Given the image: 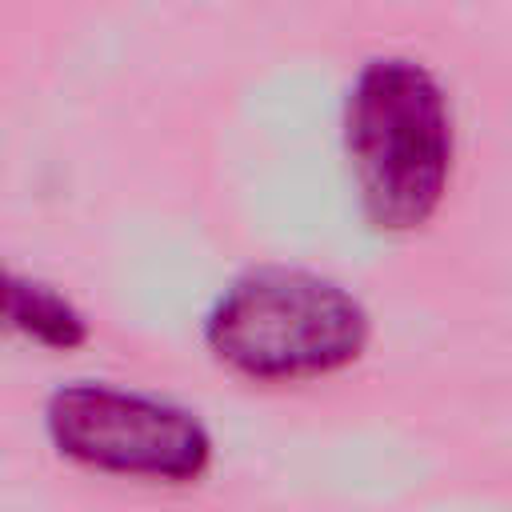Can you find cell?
Returning <instances> with one entry per match:
<instances>
[{"label": "cell", "instance_id": "6da1fadb", "mask_svg": "<svg viewBox=\"0 0 512 512\" xmlns=\"http://www.w3.org/2000/svg\"><path fill=\"white\" fill-rule=\"evenodd\" d=\"M340 148L360 220L376 236L420 232L456 168V120L440 76L412 56L364 60L340 104Z\"/></svg>", "mask_w": 512, "mask_h": 512}, {"label": "cell", "instance_id": "3957f363", "mask_svg": "<svg viewBox=\"0 0 512 512\" xmlns=\"http://www.w3.org/2000/svg\"><path fill=\"white\" fill-rule=\"evenodd\" d=\"M40 428L64 464L108 480L188 488L216 464V436L196 408L116 380H68L52 388Z\"/></svg>", "mask_w": 512, "mask_h": 512}, {"label": "cell", "instance_id": "7a4b0ae2", "mask_svg": "<svg viewBox=\"0 0 512 512\" xmlns=\"http://www.w3.org/2000/svg\"><path fill=\"white\" fill-rule=\"evenodd\" d=\"M200 336L236 380L316 384L360 364L372 344V312L324 272L264 264L232 276L212 296Z\"/></svg>", "mask_w": 512, "mask_h": 512}, {"label": "cell", "instance_id": "277c9868", "mask_svg": "<svg viewBox=\"0 0 512 512\" xmlns=\"http://www.w3.org/2000/svg\"><path fill=\"white\" fill-rule=\"evenodd\" d=\"M0 336L64 356V352L84 348L92 328H88L84 308L64 288L0 256Z\"/></svg>", "mask_w": 512, "mask_h": 512}]
</instances>
